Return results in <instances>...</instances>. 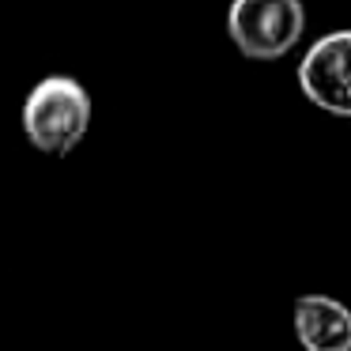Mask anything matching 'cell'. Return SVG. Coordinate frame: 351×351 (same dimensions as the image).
Returning <instances> with one entry per match:
<instances>
[{"label": "cell", "instance_id": "cell-1", "mask_svg": "<svg viewBox=\"0 0 351 351\" xmlns=\"http://www.w3.org/2000/svg\"><path fill=\"white\" fill-rule=\"evenodd\" d=\"M91 125V95L72 76H46L23 102V132L38 152L69 155Z\"/></svg>", "mask_w": 351, "mask_h": 351}, {"label": "cell", "instance_id": "cell-2", "mask_svg": "<svg viewBox=\"0 0 351 351\" xmlns=\"http://www.w3.org/2000/svg\"><path fill=\"white\" fill-rule=\"evenodd\" d=\"M306 31L302 0H230L227 34L250 61H280Z\"/></svg>", "mask_w": 351, "mask_h": 351}, {"label": "cell", "instance_id": "cell-3", "mask_svg": "<svg viewBox=\"0 0 351 351\" xmlns=\"http://www.w3.org/2000/svg\"><path fill=\"white\" fill-rule=\"evenodd\" d=\"M298 87L313 106L351 117V31H332L306 49L298 64Z\"/></svg>", "mask_w": 351, "mask_h": 351}, {"label": "cell", "instance_id": "cell-4", "mask_svg": "<svg viewBox=\"0 0 351 351\" xmlns=\"http://www.w3.org/2000/svg\"><path fill=\"white\" fill-rule=\"evenodd\" d=\"M295 340L302 351H351V310L328 295L295 298Z\"/></svg>", "mask_w": 351, "mask_h": 351}]
</instances>
